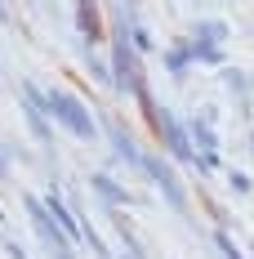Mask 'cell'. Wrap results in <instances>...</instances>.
<instances>
[{"label":"cell","mask_w":254,"mask_h":259,"mask_svg":"<svg viewBox=\"0 0 254 259\" xmlns=\"http://www.w3.org/2000/svg\"><path fill=\"white\" fill-rule=\"evenodd\" d=\"M76 18H80V27H85V36L98 40V9H94V5H76Z\"/></svg>","instance_id":"9"},{"label":"cell","mask_w":254,"mask_h":259,"mask_svg":"<svg viewBox=\"0 0 254 259\" xmlns=\"http://www.w3.org/2000/svg\"><path fill=\"white\" fill-rule=\"evenodd\" d=\"M156 134H165V148H170V156H174V161H183V165H196V152H192L187 125H178L174 116H161V130H156Z\"/></svg>","instance_id":"6"},{"label":"cell","mask_w":254,"mask_h":259,"mask_svg":"<svg viewBox=\"0 0 254 259\" xmlns=\"http://www.w3.org/2000/svg\"><path fill=\"white\" fill-rule=\"evenodd\" d=\"M89 183H94V192H98L107 206H129V192H125L116 179H112V175H94Z\"/></svg>","instance_id":"7"},{"label":"cell","mask_w":254,"mask_h":259,"mask_svg":"<svg viewBox=\"0 0 254 259\" xmlns=\"http://www.w3.org/2000/svg\"><path fill=\"white\" fill-rule=\"evenodd\" d=\"M223 36H228V27H223V23H201V27H196V40H205V45H219Z\"/></svg>","instance_id":"10"},{"label":"cell","mask_w":254,"mask_h":259,"mask_svg":"<svg viewBox=\"0 0 254 259\" xmlns=\"http://www.w3.org/2000/svg\"><path fill=\"white\" fill-rule=\"evenodd\" d=\"M143 170H147V179L165 192V201L174 210H187V192H183V183H178V175L161 161V156H152V152H143Z\"/></svg>","instance_id":"3"},{"label":"cell","mask_w":254,"mask_h":259,"mask_svg":"<svg viewBox=\"0 0 254 259\" xmlns=\"http://www.w3.org/2000/svg\"><path fill=\"white\" fill-rule=\"evenodd\" d=\"M165 67H170L174 76H183V72H187V45H174V50L165 54Z\"/></svg>","instance_id":"11"},{"label":"cell","mask_w":254,"mask_h":259,"mask_svg":"<svg viewBox=\"0 0 254 259\" xmlns=\"http://www.w3.org/2000/svg\"><path fill=\"white\" fill-rule=\"evenodd\" d=\"M112 148H116V152L125 156V161H134V165H143V148H134V139H129V134H125L121 125H112Z\"/></svg>","instance_id":"8"},{"label":"cell","mask_w":254,"mask_h":259,"mask_svg":"<svg viewBox=\"0 0 254 259\" xmlns=\"http://www.w3.org/2000/svg\"><path fill=\"white\" fill-rule=\"evenodd\" d=\"M23 112H27V125L31 134L40 139V143H54V125H49V103H45V94L27 80L23 85Z\"/></svg>","instance_id":"4"},{"label":"cell","mask_w":254,"mask_h":259,"mask_svg":"<svg viewBox=\"0 0 254 259\" xmlns=\"http://www.w3.org/2000/svg\"><path fill=\"white\" fill-rule=\"evenodd\" d=\"M27 219H31V228H36V237L45 241V250H49L54 259H72V250H67V237L58 233V224L49 219V210H45V201L27 197Z\"/></svg>","instance_id":"2"},{"label":"cell","mask_w":254,"mask_h":259,"mask_svg":"<svg viewBox=\"0 0 254 259\" xmlns=\"http://www.w3.org/2000/svg\"><path fill=\"white\" fill-rule=\"evenodd\" d=\"M5 175H9V156L0 152V179H5Z\"/></svg>","instance_id":"14"},{"label":"cell","mask_w":254,"mask_h":259,"mask_svg":"<svg viewBox=\"0 0 254 259\" xmlns=\"http://www.w3.org/2000/svg\"><path fill=\"white\" fill-rule=\"evenodd\" d=\"M45 210H49V219L58 224V233L67 237L72 246H76V241H85V224H80V214H76L72 206H67V201H63L58 192H49V201H45Z\"/></svg>","instance_id":"5"},{"label":"cell","mask_w":254,"mask_h":259,"mask_svg":"<svg viewBox=\"0 0 254 259\" xmlns=\"http://www.w3.org/2000/svg\"><path fill=\"white\" fill-rule=\"evenodd\" d=\"M5 250H9V255H14V259H27V255H23V246H14V241H9Z\"/></svg>","instance_id":"13"},{"label":"cell","mask_w":254,"mask_h":259,"mask_svg":"<svg viewBox=\"0 0 254 259\" xmlns=\"http://www.w3.org/2000/svg\"><path fill=\"white\" fill-rule=\"evenodd\" d=\"M45 103H49V116L58 121V125H67L76 139H94V134H98V121L89 116V107L80 103L72 90H54Z\"/></svg>","instance_id":"1"},{"label":"cell","mask_w":254,"mask_h":259,"mask_svg":"<svg viewBox=\"0 0 254 259\" xmlns=\"http://www.w3.org/2000/svg\"><path fill=\"white\" fill-rule=\"evenodd\" d=\"M214 246H219V255H223V259H245L241 250H236V241H232L228 233H214Z\"/></svg>","instance_id":"12"}]
</instances>
